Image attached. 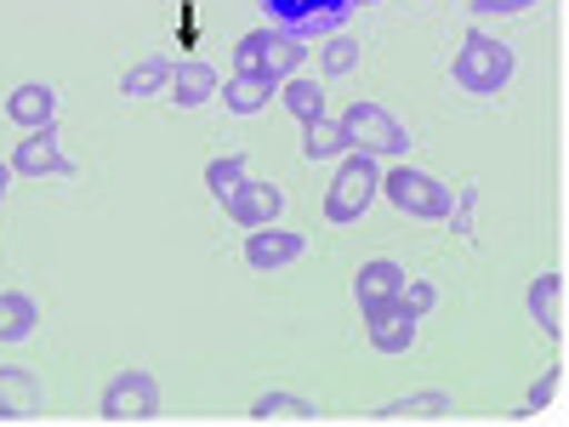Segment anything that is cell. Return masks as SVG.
<instances>
[{"label":"cell","mask_w":569,"mask_h":427,"mask_svg":"<svg viewBox=\"0 0 569 427\" xmlns=\"http://www.w3.org/2000/svg\"><path fill=\"white\" fill-rule=\"evenodd\" d=\"M382 200L416 222H445L450 217V200H456V188L439 182L433 171H416V166H393L382 171Z\"/></svg>","instance_id":"obj_5"},{"label":"cell","mask_w":569,"mask_h":427,"mask_svg":"<svg viewBox=\"0 0 569 427\" xmlns=\"http://www.w3.org/2000/svg\"><path fill=\"white\" fill-rule=\"evenodd\" d=\"M273 98H279L284 109H291V115H297L302 126L325 115V86H319V75H284Z\"/></svg>","instance_id":"obj_18"},{"label":"cell","mask_w":569,"mask_h":427,"mask_svg":"<svg viewBox=\"0 0 569 427\" xmlns=\"http://www.w3.org/2000/svg\"><path fill=\"white\" fill-rule=\"evenodd\" d=\"M530 7H541V0H472V12H479V18H518Z\"/></svg>","instance_id":"obj_28"},{"label":"cell","mask_w":569,"mask_h":427,"mask_svg":"<svg viewBox=\"0 0 569 427\" xmlns=\"http://www.w3.org/2000/svg\"><path fill=\"white\" fill-rule=\"evenodd\" d=\"M58 86H46V80H23L12 98H7V120L12 126H23V131H34V126H52L58 120Z\"/></svg>","instance_id":"obj_13"},{"label":"cell","mask_w":569,"mask_h":427,"mask_svg":"<svg viewBox=\"0 0 569 427\" xmlns=\"http://www.w3.org/2000/svg\"><path fill=\"white\" fill-rule=\"evenodd\" d=\"M246 177H251L246 155H217V160H206V188H211V200L240 195V188H246Z\"/></svg>","instance_id":"obj_24"},{"label":"cell","mask_w":569,"mask_h":427,"mask_svg":"<svg viewBox=\"0 0 569 427\" xmlns=\"http://www.w3.org/2000/svg\"><path fill=\"white\" fill-rule=\"evenodd\" d=\"M376 200H382V166H376V155L348 149L342 166H337V177H330V188H325V222L348 228V222H359Z\"/></svg>","instance_id":"obj_2"},{"label":"cell","mask_w":569,"mask_h":427,"mask_svg":"<svg viewBox=\"0 0 569 427\" xmlns=\"http://www.w3.org/2000/svg\"><path fill=\"white\" fill-rule=\"evenodd\" d=\"M456 410V399L450 394H405V399H393V405H382L370 421H433V416H450Z\"/></svg>","instance_id":"obj_19"},{"label":"cell","mask_w":569,"mask_h":427,"mask_svg":"<svg viewBox=\"0 0 569 427\" xmlns=\"http://www.w3.org/2000/svg\"><path fill=\"white\" fill-rule=\"evenodd\" d=\"M365 330H370V348L376 354H410L416 337H421V319L405 302H388V308L365 314Z\"/></svg>","instance_id":"obj_11"},{"label":"cell","mask_w":569,"mask_h":427,"mask_svg":"<svg viewBox=\"0 0 569 427\" xmlns=\"http://www.w3.org/2000/svg\"><path fill=\"white\" fill-rule=\"evenodd\" d=\"M171 58H160V52H149V58H137L126 75H120V98H131V103H142V98H160V91L171 86Z\"/></svg>","instance_id":"obj_17"},{"label":"cell","mask_w":569,"mask_h":427,"mask_svg":"<svg viewBox=\"0 0 569 427\" xmlns=\"http://www.w3.org/2000/svg\"><path fill=\"white\" fill-rule=\"evenodd\" d=\"M353 7H382V0H353Z\"/></svg>","instance_id":"obj_30"},{"label":"cell","mask_w":569,"mask_h":427,"mask_svg":"<svg viewBox=\"0 0 569 427\" xmlns=\"http://www.w3.org/2000/svg\"><path fill=\"white\" fill-rule=\"evenodd\" d=\"M359 58H365V46L353 40V34H325L319 40V80H342V75H353L359 69Z\"/></svg>","instance_id":"obj_22"},{"label":"cell","mask_w":569,"mask_h":427,"mask_svg":"<svg viewBox=\"0 0 569 427\" xmlns=\"http://www.w3.org/2000/svg\"><path fill=\"white\" fill-rule=\"evenodd\" d=\"M472 211H479V182L456 188V200H450V217H456V234H461V240H472Z\"/></svg>","instance_id":"obj_27"},{"label":"cell","mask_w":569,"mask_h":427,"mask_svg":"<svg viewBox=\"0 0 569 427\" xmlns=\"http://www.w3.org/2000/svg\"><path fill=\"white\" fill-rule=\"evenodd\" d=\"M12 171H18V177H74V160L63 155L58 120H52V126L23 131V142L12 149Z\"/></svg>","instance_id":"obj_8"},{"label":"cell","mask_w":569,"mask_h":427,"mask_svg":"<svg viewBox=\"0 0 569 427\" xmlns=\"http://www.w3.org/2000/svg\"><path fill=\"white\" fill-rule=\"evenodd\" d=\"M251 421H319V405L302 399V394L273 388V394H262V399L251 405Z\"/></svg>","instance_id":"obj_23"},{"label":"cell","mask_w":569,"mask_h":427,"mask_svg":"<svg viewBox=\"0 0 569 427\" xmlns=\"http://www.w3.org/2000/svg\"><path fill=\"white\" fill-rule=\"evenodd\" d=\"M302 58H308V46L268 23V29L240 34V46L228 52V75H268V80L279 86L284 75H297V69H302Z\"/></svg>","instance_id":"obj_4"},{"label":"cell","mask_w":569,"mask_h":427,"mask_svg":"<svg viewBox=\"0 0 569 427\" xmlns=\"http://www.w3.org/2000/svg\"><path fill=\"white\" fill-rule=\"evenodd\" d=\"M40 325V308L29 291H0V342H29Z\"/></svg>","instance_id":"obj_20"},{"label":"cell","mask_w":569,"mask_h":427,"mask_svg":"<svg viewBox=\"0 0 569 427\" xmlns=\"http://www.w3.org/2000/svg\"><path fill=\"white\" fill-rule=\"evenodd\" d=\"M399 302H405L416 319H427V314L439 308V285H433V279H421V274H410V279H405V291H399Z\"/></svg>","instance_id":"obj_25"},{"label":"cell","mask_w":569,"mask_h":427,"mask_svg":"<svg viewBox=\"0 0 569 427\" xmlns=\"http://www.w3.org/2000/svg\"><path fill=\"white\" fill-rule=\"evenodd\" d=\"M558 394H563V365H552L547 376H536V388H530V399H525V416L552 410V405H558Z\"/></svg>","instance_id":"obj_26"},{"label":"cell","mask_w":569,"mask_h":427,"mask_svg":"<svg viewBox=\"0 0 569 427\" xmlns=\"http://www.w3.org/2000/svg\"><path fill=\"white\" fill-rule=\"evenodd\" d=\"M98 410H103V421H154L160 416V383L142 365H126V370H114V383L103 388Z\"/></svg>","instance_id":"obj_6"},{"label":"cell","mask_w":569,"mask_h":427,"mask_svg":"<svg viewBox=\"0 0 569 427\" xmlns=\"http://www.w3.org/2000/svg\"><path fill=\"white\" fill-rule=\"evenodd\" d=\"M525 308H530V325H541L552 342H563V274H552V268L536 274Z\"/></svg>","instance_id":"obj_14"},{"label":"cell","mask_w":569,"mask_h":427,"mask_svg":"<svg viewBox=\"0 0 569 427\" xmlns=\"http://www.w3.org/2000/svg\"><path fill=\"white\" fill-rule=\"evenodd\" d=\"M217 91H222V75L206 58H188L171 69V103L177 109H206V103H217Z\"/></svg>","instance_id":"obj_12"},{"label":"cell","mask_w":569,"mask_h":427,"mask_svg":"<svg viewBox=\"0 0 569 427\" xmlns=\"http://www.w3.org/2000/svg\"><path fill=\"white\" fill-rule=\"evenodd\" d=\"M405 268L393 262V257H370L359 274H353V302L365 308V314H376V308H388V302H399V291H405Z\"/></svg>","instance_id":"obj_10"},{"label":"cell","mask_w":569,"mask_h":427,"mask_svg":"<svg viewBox=\"0 0 569 427\" xmlns=\"http://www.w3.org/2000/svg\"><path fill=\"white\" fill-rule=\"evenodd\" d=\"M284 206H291V195H284L279 182H251V177H246L240 195H228V200H222L228 222H240V228H268V222L284 217Z\"/></svg>","instance_id":"obj_9"},{"label":"cell","mask_w":569,"mask_h":427,"mask_svg":"<svg viewBox=\"0 0 569 427\" xmlns=\"http://www.w3.org/2000/svg\"><path fill=\"white\" fill-rule=\"evenodd\" d=\"M273 91H279V86H273L268 75H228V86L217 91V98L228 103L233 120H251V115H262V109L273 103Z\"/></svg>","instance_id":"obj_15"},{"label":"cell","mask_w":569,"mask_h":427,"mask_svg":"<svg viewBox=\"0 0 569 427\" xmlns=\"http://www.w3.org/2000/svg\"><path fill=\"white\" fill-rule=\"evenodd\" d=\"M308 257V234L284 228V222H268V228H246V262L257 274H284L291 262Z\"/></svg>","instance_id":"obj_7"},{"label":"cell","mask_w":569,"mask_h":427,"mask_svg":"<svg viewBox=\"0 0 569 427\" xmlns=\"http://www.w3.org/2000/svg\"><path fill=\"white\" fill-rule=\"evenodd\" d=\"M12 177H18L12 160H0V206H7V195H12Z\"/></svg>","instance_id":"obj_29"},{"label":"cell","mask_w":569,"mask_h":427,"mask_svg":"<svg viewBox=\"0 0 569 427\" xmlns=\"http://www.w3.org/2000/svg\"><path fill=\"white\" fill-rule=\"evenodd\" d=\"M342 137H348V149H359V155H376V160H399V155H410V126L393 115V109H382V103H370V98H353L348 109H342Z\"/></svg>","instance_id":"obj_3"},{"label":"cell","mask_w":569,"mask_h":427,"mask_svg":"<svg viewBox=\"0 0 569 427\" xmlns=\"http://www.w3.org/2000/svg\"><path fill=\"white\" fill-rule=\"evenodd\" d=\"M342 155H348V137H342V126L330 120V115H319V120L302 126V160H308V166H319V160H342Z\"/></svg>","instance_id":"obj_21"},{"label":"cell","mask_w":569,"mask_h":427,"mask_svg":"<svg viewBox=\"0 0 569 427\" xmlns=\"http://www.w3.org/2000/svg\"><path fill=\"white\" fill-rule=\"evenodd\" d=\"M40 410V383L18 365H0V421H29Z\"/></svg>","instance_id":"obj_16"},{"label":"cell","mask_w":569,"mask_h":427,"mask_svg":"<svg viewBox=\"0 0 569 427\" xmlns=\"http://www.w3.org/2000/svg\"><path fill=\"white\" fill-rule=\"evenodd\" d=\"M450 75H456V86H461V91H472V98H496V91H507V86H512V75H518V52H512L507 40L472 29V34L456 46Z\"/></svg>","instance_id":"obj_1"}]
</instances>
